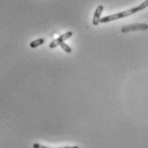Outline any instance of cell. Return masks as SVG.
I'll list each match as a JSON object with an SVG mask.
<instances>
[{
	"instance_id": "cell-1",
	"label": "cell",
	"mask_w": 148,
	"mask_h": 148,
	"mask_svg": "<svg viewBox=\"0 0 148 148\" xmlns=\"http://www.w3.org/2000/svg\"><path fill=\"white\" fill-rule=\"evenodd\" d=\"M148 6V0L144 1L142 3H140L139 6H136L134 8H132L130 10H127L125 11H122V12H119V13H116V14H113V15H110V16H107L103 17L102 19H100V23H106V22H109V21H115V20H118V19H121V18H124V17H127L133 14H135L137 13L138 11H140L144 9H146Z\"/></svg>"
},
{
	"instance_id": "cell-2",
	"label": "cell",
	"mask_w": 148,
	"mask_h": 148,
	"mask_svg": "<svg viewBox=\"0 0 148 148\" xmlns=\"http://www.w3.org/2000/svg\"><path fill=\"white\" fill-rule=\"evenodd\" d=\"M148 25L145 23H140V24H133V25H128L125 26L121 29V32L125 34L130 31H134V30H147Z\"/></svg>"
},
{
	"instance_id": "cell-3",
	"label": "cell",
	"mask_w": 148,
	"mask_h": 148,
	"mask_svg": "<svg viewBox=\"0 0 148 148\" xmlns=\"http://www.w3.org/2000/svg\"><path fill=\"white\" fill-rule=\"evenodd\" d=\"M72 35H73V33H72V32H67V33H65L64 34L61 35L60 37H58L57 40H53L52 42L50 43L49 47L51 48V49L57 47L58 45H59L62 42H64V40H66L69 39L70 37H72Z\"/></svg>"
},
{
	"instance_id": "cell-4",
	"label": "cell",
	"mask_w": 148,
	"mask_h": 148,
	"mask_svg": "<svg viewBox=\"0 0 148 148\" xmlns=\"http://www.w3.org/2000/svg\"><path fill=\"white\" fill-rule=\"evenodd\" d=\"M103 10H104V6L102 5H99L95 10V13H94V16H93V19H92V24L94 26H98L100 22V16L103 12Z\"/></svg>"
},
{
	"instance_id": "cell-5",
	"label": "cell",
	"mask_w": 148,
	"mask_h": 148,
	"mask_svg": "<svg viewBox=\"0 0 148 148\" xmlns=\"http://www.w3.org/2000/svg\"><path fill=\"white\" fill-rule=\"evenodd\" d=\"M45 42V40L44 39H38V40H35L34 41L30 43V47L31 48H36L38 47L39 45H42L43 43Z\"/></svg>"
},
{
	"instance_id": "cell-6",
	"label": "cell",
	"mask_w": 148,
	"mask_h": 148,
	"mask_svg": "<svg viewBox=\"0 0 148 148\" xmlns=\"http://www.w3.org/2000/svg\"><path fill=\"white\" fill-rule=\"evenodd\" d=\"M33 147L34 148H51V147H45V146H42V145H40V144H39V143H35V144H34V145H33ZM58 148H79V147H78L74 146V147H58Z\"/></svg>"
},
{
	"instance_id": "cell-7",
	"label": "cell",
	"mask_w": 148,
	"mask_h": 148,
	"mask_svg": "<svg viewBox=\"0 0 148 148\" xmlns=\"http://www.w3.org/2000/svg\"><path fill=\"white\" fill-rule=\"evenodd\" d=\"M60 46H61V48L64 50V51H66V52H68V53H70L71 51H72V50H71V48L66 44L65 42H62L60 45H59Z\"/></svg>"
}]
</instances>
